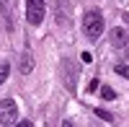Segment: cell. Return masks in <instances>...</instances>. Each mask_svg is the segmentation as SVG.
Returning a JSON list of instances; mask_svg holds the SVG:
<instances>
[{
  "mask_svg": "<svg viewBox=\"0 0 129 127\" xmlns=\"http://www.w3.org/2000/svg\"><path fill=\"white\" fill-rule=\"evenodd\" d=\"M80 60H83V62H85V65H88V62H90V60H93V55H90V52H83V55H80Z\"/></svg>",
  "mask_w": 129,
  "mask_h": 127,
  "instance_id": "obj_10",
  "label": "cell"
},
{
  "mask_svg": "<svg viewBox=\"0 0 129 127\" xmlns=\"http://www.w3.org/2000/svg\"><path fill=\"white\" fill-rule=\"evenodd\" d=\"M44 13H47L44 0H26V21L31 26H39L44 21Z\"/></svg>",
  "mask_w": 129,
  "mask_h": 127,
  "instance_id": "obj_2",
  "label": "cell"
},
{
  "mask_svg": "<svg viewBox=\"0 0 129 127\" xmlns=\"http://www.w3.org/2000/svg\"><path fill=\"white\" fill-rule=\"evenodd\" d=\"M124 52H126V57H129V39H126V44H124Z\"/></svg>",
  "mask_w": 129,
  "mask_h": 127,
  "instance_id": "obj_11",
  "label": "cell"
},
{
  "mask_svg": "<svg viewBox=\"0 0 129 127\" xmlns=\"http://www.w3.org/2000/svg\"><path fill=\"white\" fill-rule=\"evenodd\" d=\"M101 99H106V101H114V99H116V91H114L111 86H101Z\"/></svg>",
  "mask_w": 129,
  "mask_h": 127,
  "instance_id": "obj_6",
  "label": "cell"
},
{
  "mask_svg": "<svg viewBox=\"0 0 129 127\" xmlns=\"http://www.w3.org/2000/svg\"><path fill=\"white\" fill-rule=\"evenodd\" d=\"M116 73L124 75V78H129V68H126V65H116Z\"/></svg>",
  "mask_w": 129,
  "mask_h": 127,
  "instance_id": "obj_9",
  "label": "cell"
},
{
  "mask_svg": "<svg viewBox=\"0 0 129 127\" xmlns=\"http://www.w3.org/2000/svg\"><path fill=\"white\" fill-rule=\"evenodd\" d=\"M18 107L13 99H0V124H16Z\"/></svg>",
  "mask_w": 129,
  "mask_h": 127,
  "instance_id": "obj_3",
  "label": "cell"
},
{
  "mask_svg": "<svg viewBox=\"0 0 129 127\" xmlns=\"http://www.w3.org/2000/svg\"><path fill=\"white\" fill-rule=\"evenodd\" d=\"M126 39H129V34H126L124 29H111V44L114 47H124Z\"/></svg>",
  "mask_w": 129,
  "mask_h": 127,
  "instance_id": "obj_4",
  "label": "cell"
},
{
  "mask_svg": "<svg viewBox=\"0 0 129 127\" xmlns=\"http://www.w3.org/2000/svg\"><path fill=\"white\" fill-rule=\"evenodd\" d=\"M8 75H10V62H3V65H0V83H5Z\"/></svg>",
  "mask_w": 129,
  "mask_h": 127,
  "instance_id": "obj_7",
  "label": "cell"
},
{
  "mask_svg": "<svg viewBox=\"0 0 129 127\" xmlns=\"http://www.w3.org/2000/svg\"><path fill=\"white\" fill-rule=\"evenodd\" d=\"M83 34L88 36L90 41H98L101 34H103V16H101V10H88V13L83 16Z\"/></svg>",
  "mask_w": 129,
  "mask_h": 127,
  "instance_id": "obj_1",
  "label": "cell"
},
{
  "mask_svg": "<svg viewBox=\"0 0 129 127\" xmlns=\"http://www.w3.org/2000/svg\"><path fill=\"white\" fill-rule=\"evenodd\" d=\"M95 114H98V117H101V119H106V122H111V119H114V117H111V114H109V112H103V109H95Z\"/></svg>",
  "mask_w": 129,
  "mask_h": 127,
  "instance_id": "obj_8",
  "label": "cell"
},
{
  "mask_svg": "<svg viewBox=\"0 0 129 127\" xmlns=\"http://www.w3.org/2000/svg\"><path fill=\"white\" fill-rule=\"evenodd\" d=\"M31 70H34V57H31L28 52H23V55H21V73H23V75H28Z\"/></svg>",
  "mask_w": 129,
  "mask_h": 127,
  "instance_id": "obj_5",
  "label": "cell"
}]
</instances>
